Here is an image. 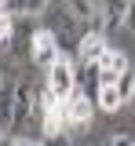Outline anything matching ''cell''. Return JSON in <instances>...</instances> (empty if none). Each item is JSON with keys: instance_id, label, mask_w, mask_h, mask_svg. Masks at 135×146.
<instances>
[{"instance_id": "obj_1", "label": "cell", "mask_w": 135, "mask_h": 146, "mask_svg": "<svg viewBox=\"0 0 135 146\" xmlns=\"http://www.w3.org/2000/svg\"><path fill=\"white\" fill-rule=\"evenodd\" d=\"M29 62L40 66V70H51L58 62V36L55 29H37L33 40H29Z\"/></svg>"}, {"instance_id": "obj_2", "label": "cell", "mask_w": 135, "mask_h": 146, "mask_svg": "<svg viewBox=\"0 0 135 146\" xmlns=\"http://www.w3.org/2000/svg\"><path fill=\"white\" fill-rule=\"evenodd\" d=\"M110 51V40H106V33H99V29H84L77 40V62H84V66H95L102 55Z\"/></svg>"}, {"instance_id": "obj_3", "label": "cell", "mask_w": 135, "mask_h": 146, "mask_svg": "<svg viewBox=\"0 0 135 146\" xmlns=\"http://www.w3.org/2000/svg\"><path fill=\"white\" fill-rule=\"evenodd\" d=\"M33 110H37V91L29 80H19L15 84V121H11V131H22L26 121L33 117Z\"/></svg>"}, {"instance_id": "obj_4", "label": "cell", "mask_w": 135, "mask_h": 146, "mask_svg": "<svg viewBox=\"0 0 135 146\" xmlns=\"http://www.w3.org/2000/svg\"><path fill=\"white\" fill-rule=\"evenodd\" d=\"M95 73H99V84H117V77L128 73V55L120 51V48H110L95 62Z\"/></svg>"}, {"instance_id": "obj_5", "label": "cell", "mask_w": 135, "mask_h": 146, "mask_svg": "<svg viewBox=\"0 0 135 146\" xmlns=\"http://www.w3.org/2000/svg\"><path fill=\"white\" fill-rule=\"evenodd\" d=\"M128 4H132V0H99V15H95V22H91V29H99V33H106V29H113L117 22L124 26V15H128Z\"/></svg>"}, {"instance_id": "obj_6", "label": "cell", "mask_w": 135, "mask_h": 146, "mask_svg": "<svg viewBox=\"0 0 135 146\" xmlns=\"http://www.w3.org/2000/svg\"><path fill=\"white\" fill-rule=\"evenodd\" d=\"M66 113H69V124H91L95 117V99H88V91H73L66 99Z\"/></svg>"}, {"instance_id": "obj_7", "label": "cell", "mask_w": 135, "mask_h": 146, "mask_svg": "<svg viewBox=\"0 0 135 146\" xmlns=\"http://www.w3.org/2000/svg\"><path fill=\"white\" fill-rule=\"evenodd\" d=\"M48 4H51V0H7L4 7H7L15 18H26V15L37 18V15H44V11H48Z\"/></svg>"}, {"instance_id": "obj_8", "label": "cell", "mask_w": 135, "mask_h": 146, "mask_svg": "<svg viewBox=\"0 0 135 146\" xmlns=\"http://www.w3.org/2000/svg\"><path fill=\"white\" fill-rule=\"evenodd\" d=\"M95 106L106 110V113H117V110L124 106V99H120L117 84H99V91H95Z\"/></svg>"}, {"instance_id": "obj_9", "label": "cell", "mask_w": 135, "mask_h": 146, "mask_svg": "<svg viewBox=\"0 0 135 146\" xmlns=\"http://www.w3.org/2000/svg\"><path fill=\"white\" fill-rule=\"evenodd\" d=\"M62 4H66V11L77 18V22H95V15H99L95 0H62Z\"/></svg>"}, {"instance_id": "obj_10", "label": "cell", "mask_w": 135, "mask_h": 146, "mask_svg": "<svg viewBox=\"0 0 135 146\" xmlns=\"http://www.w3.org/2000/svg\"><path fill=\"white\" fill-rule=\"evenodd\" d=\"M11 121H15V84L0 91V131H11Z\"/></svg>"}, {"instance_id": "obj_11", "label": "cell", "mask_w": 135, "mask_h": 146, "mask_svg": "<svg viewBox=\"0 0 135 146\" xmlns=\"http://www.w3.org/2000/svg\"><path fill=\"white\" fill-rule=\"evenodd\" d=\"M117 91H120V99H124V106H128V102H135V73H132V70L117 77Z\"/></svg>"}, {"instance_id": "obj_12", "label": "cell", "mask_w": 135, "mask_h": 146, "mask_svg": "<svg viewBox=\"0 0 135 146\" xmlns=\"http://www.w3.org/2000/svg\"><path fill=\"white\" fill-rule=\"evenodd\" d=\"M44 146H69V131H58V135H44Z\"/></svg>"}, {"instance_id": "obj_13", "label": "cell", "mask_w": 135, "mask_h": 146, "mask_svg": "<svg viewBox=\"0 0 135 146\" xmlns=\"http://www.w3.org/2000/svg\"><path fill=\"white\" fill-rule=\"evenodd\" d=\"M124 26H128V29H132V33H135V0H132V4H128V15H124Z\"/></svg>"}, {"instance_id": "obj_14", "label": "cell", "mask_w": 135, "mask_h": 146, "mask_svg": "<svg viewBox=\"0 0 135 146\" xmlns=\"http://www.w3.org/2000/svg\"><path fill=\"white\" fill-rule=\"evenodd\" d=\"M110 146H135V143L128 139V135H113V139H110Z\"/></svg>"}, {"instance_id": "obj_15", "label": "cell", "mask_w": 135, "mask_h": 146, "mask_svg": "<svg viewBox=\"0 0 135 146\" xmlns=\"http://www.w3.org/2000/svg\"><path fill=\"white\" fill-rule=\"evenodd\" d=\"M15 146H44V143H37V139H15Z\"/></svg>"}, {"instance_id": "obj_16", "label": "cell", "mask_w": 135, "mask_h": 146, "mask_svg": "<svg viewBox=\"0 0 135 146\" xmlns=\"http://www.w3.org/2000/svg\"><path fill=\"white\" fill-rule=\"evenodd\" d=\"M4 88H7V80H4V70H0V91H4Z\"/></svg>"}, {"instance_id": "obj_17", "label": "cell", "mask_w": 135, "mask_h": 146, "mask_svg": "<svg viewBox=\"0 0 135 146\" xmlns=\"http://www.w3.org/2000/svg\"><path fill=\"white\" fill-rule=\"evenodd\" d=\"M4 135H7V131H0V146H4Z\"/></svg>"}, {"instance_id": "obj_18", "label": "cell", "mask_w": 135, "mask_h": 146, "mask_svg": "<svg viewBox=\"0 0 135 146\" xmlns=\"http://www.w3.org/2000/svg\"><path fill=\"white\" fill-rule=\"evenodd\" d=\"M4 4H7V0H0V7H4Z\"/></svg>"}]
</instances>
